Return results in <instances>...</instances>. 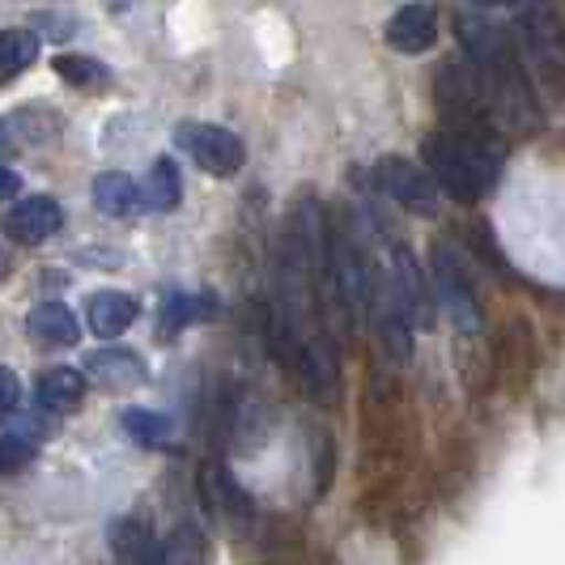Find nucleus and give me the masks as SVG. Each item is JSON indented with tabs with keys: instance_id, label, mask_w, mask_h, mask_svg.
I'll return each mask as SVG.
<instances>
[{
	"instance_id": "obj_20",
	"label": "nucleus",
	"mask_w": 565,
	"mask_h": 565,
	"mask_svg": "<svg viewBox=\"0 0 565 565\" xmlns=\"http://www.w3.org/2000/svg\"><path fill=\"white\" fill-rule=\"evenodd\" d=\"M111 548L128 562H162V548L153 544V532L141 519H119L111 523Z\"/></svg>"
},
{
	"instance_id": "obj_22",
	"label": "nucleus",
	"mask_w": 565,
	"mask_h": 565,
	"mask_svg": "<svg viewBox=\"0 0 565 565\" xmlns=\"http://www.w3.org/2000/svg\"><path fill=\"white\" fill-rule=\"evenodd\" d=\"M145 196H149V209H158V213L179 209V200H183V179H179V167H174L170 158L153 162L149 179H145Z\"/></svg>"
},
{
	"instance_id": "obj_9",
	"label": "nucleus",
	"mask_w": 565,
	"mask_h": 565,
	"mask_svg": "<svg viewBox=\"0 0 565 565\" xmlns=\"http://www.w3.org/2000/svg\"><path fill=\"white\" fill-rule=\"evenodd\" d=\"M434 39H438V4H429V0H408V4H399L396 13H392V22H387V43L404 52V56H422L434 47Z\"/></svg>"
},
{
	"instance_id": "obj_27",
	"label": "nucleus",
	"mask_w": 565,
	"mask_h": 565,
	"mask_svg": "<svg viewBox=\"0 0 565 565\" xmlns=\"http://www.w3.org/2000/svg\"><path fill=\"white\" fill-rule=\"evenodd\" d=\"M13 153V132H9V124L0 119V158H9Z\"/></svg>"
},
{
	"instance_id": "obj_7",
	"label": "nucleus",
	"mask_w": 565,
	"mask_h": 565,
	"mask_svg": "<svg viewBox=\"0 0 565 565\" xmlns=\"http://www.w3.org/2000/svg\"><path fill=\"white\" fill-rule=\"evenodd\" d=\"M519 43H523V52L536 60V64H544L548 73H562L565 68V26L557 22L553 9L527 4V9L519 13Z\"/></svg>"
},
{
	"instance_id": "obj_18",
	"label": "nucleus",
	"mask_w": 565,
	"mask_h": 565,
	"mask_svg": "<svg viewBox=\"0 0 565 565\" xmlns=\"http://www.w3.org/2000/svg\"><path fill=\"white\" fill-rule=\"evenodd\" d=\"M119 425H124V434L132 443H141L149 451H162V447L174 443V422L162 417V413H149V408H124Z\"/></svg>"
},
{
	"instance_id": "obj_17",
	"label": "nucleus",
	"mask_w": 565,
	"mask_h": 565,
	"mask_svg": "<svg viewBox=\"0 0 565 565\" xmlns=\"http://www.w3.org/2000/svg\"><path fill=\"white\" fill-rule=\"evenodd\" d=\"M209 315H213V302L204 294H179V289H170L167 298H162V315H158V337L174 340L192 319H209Z\"/></svg>"
},
{
	"instance_id": "obj_13",
	"label": "nucleus",
	"mask_w": 565,
	"mask_h": 565,
	"mask_svg": "<svg viewBox=\"0 0 565 565\" xmlns=\"http://www.w3.org/2000/svg\"><path fill=\"white\" fill-rule=\"evenodd\" d=\"M94 204L107 217H137V213L149 209V196H145V183H137L132 174L107 170V174L94 179Z\"/></svg>"
},
{
	"instance_id": "obj_23",
	"label": "nucleus",
	"mask_w": 565,
	"mask_h": 565,
	"mask_svg": "<svg viewBox=\"0 0 565 565\" xmlns=\"http://www.w3.org/2000/svg\"><path fill=\"white\" fill-rule=\"evenodd\" d=\"M26 463H34V443L22 434H0V477L22 472Z\"/></svg>"
},
{
	"instance_id": "obj_16",
	"label": "nucleus",
	"mask_w": 565,
	"mask_h": 565,
	"mask_svg": "<svg viewBox=\"0 0 565 565\" xmlns=\"http://www.w3.org/2000/svg\"><path fill=\"white\" fill-rule=\"evenodd\" d=\"M30 337H39L43 344H77L82 340V323H77V315L68 311L64 302H43V307H34L26 319Z\"/></svg>"
},
{
	"instance_id": "obj_19",
	"label": "nucleus",
	"mask_w": 565,
	"mask_h": 565,
	"mask_svg": "<svg viewBox=\"0 0 565 565\" xmlns=\"http://www.w3.org/2000/svg\"><path fill=\"white\" fill-rule=\"evenodd\" d=\"M39 56V34L30 30H0V85L22 77Z\"/></svg>"
},
{
	"instance_id": "obj_28",
	"label": "nucleus",
	"mask_w": 565,
	"mask_h": 565,
	"mask_svg": "<svg viewBox=\"0 0 565 565\" xmlns=\"http://www.w3.org/2000/svg\"><path fill=\"white\" fill-rule=\"evenodd\" d=\"M477 4H514V0H477Z\"/></svg>"
},
{
	"instance_id": "obj_8",
	"label": "nucleus",
	"mask_w": 565,
	"mask_h": 565,
	"mask_svg": "<svg viewBox=\"0 0 565 565\" xmlns=\"http://www.w3.org/2000/svg\"><path fill=\"white\" fill-rule=\"evenodd\" d=\"M438 103L447 115H481L489 111V89L477 60H455L438 77Z\"/></svg>"
},
{
	"instance_id": "obj_4",
	"label": "nucleus",
	"mask_w": 565,
	"mask_h": 565,
	"mask_svg": "<svg viewBox=\"0 0 565 565\" xmlns=\"http://www.w3.org/2000/svg\"><path fill=\"white\" fill-rule=\"evenodd\" d=\"M174 145H179L204 174H217V179L238 174L243 162H247L243 141H238L230 128H217V124H196V119H188V124L174 128Z\"/></svg>"
},
{
	"instance_id": "obj_1",
	"label": "nucleus",
	"mask_w": 565,
	"mask_h": 565,
	"mask_svg": "<svg viewBox=\"0 0 565 565\" xmlns=\"http://www.w3.org/2000/svg\"><path fill=\"white\" fill-rule=\"evenodd\" d=\"M459 39L468 47V56L481 64L484 89H489V107L507 128H536L540 124V103L532 94V82L523 73V64L514 56L510 39L498 26H489L484 18H459Z\"/></svg>"
},
{
	"instance_id": "obj_2",
	"label": "nucleus",
	"mask_w": 565,
	"mask_h": 565,
	"mask_svg": "<svg viewBox=\"0 0 565 565\" xmlns=\"http://www.w3.org/2000/svg\"><path fill=\"white\" fill-rule=\"evenodd\" d=\"M434 183L455 200H481L502 170V145L484 132H434L422 145Z\"/></svg>"
},
{
	"instance_id": "obj_5",
	"label": "nucleus",
	"mask_w": 565,
	"mask_h": 565,
	"mask_svg": "<svg viewBox=\"0 0 565 565\" xmlns=\"http://www.w3.org/2000/svg\"><path fill=\"white\" fill-rule=\"evenodd\" d=\"M374 179H379V188L396 200V204H404V209L425 213V217L438 213V183H434V174L417 170L413 162H404V158H396V153H387V158H379Z\"/></svg>"
},
{
	"instance_id": "obj_11",
	"label": "nucleus",
	"mask_w": 565,
	"mask_h": 565,
	"mask_svg": "<svg viewBox=\"0 0 565 565\" xmlns=\"http://www.w3.org/2000/svg\"><path fill=\"white\" fill-rule=\"evenodd\" d=\"M85 374L107 392H132L149 379V366L132 349H98L94 358H85Z\"/></svg>"
},
{
	"instance_id": "obj_3",
	"label": "nucleus",
	"mask_w": 565,
	"mask_h": 565,
	"mask_svg": "<svg viewBox=\"0 0 565 565\" xmlns=\"http://www.w3.org/2000/svg\"><path fill=\"white\" fill-rule=\"evenodd\" d=\"M429 277H434V289H438V307L451 315V323L463 332V337H477L484 328V311L481 298H477V285L468 277L463 259L451 243H434L429 247Z\"/></svg>"
},
{
	"instance_id": "obj_24",
	"label": "nucleus",
	"mask_w": 565,
	"mask_h": 565,
	"mask_svg": "<svg viewBox=\"0 0 565 565\" xmlns=\"http://www.w3.org/2000/svg\"><path fill=\"white\" fill-rule=\"evenodd\" d=\"M18 399H22V383H18V374L0 366V417H4V413H13V408H18Z\"/></svg>"
},
{
	"instance_id": "obj_15",
	"label": "nucleus",
	"mask_w": 565,
	"mask_h": 565,
	"mask_svg": "<svg viewBox=\"0 0 565 565\" xmlns=\"http://www.w3.org/2000/svg\"><path fill=\"white\" fill-rule=\"evenodd\" d=\"M39 404L47 413H77L85 404V374L73 366H56L39 379Z\"/></svg>"
},
{
	"instance_id": "obj_14",
	"label": "nucleus",
	"mask_w": 565,
	"mask_h": 565,
	"mask_svg": "<svg viewBox=\"0 0 565 565\" xmlns=\"http://www.w3.org/2000/svg\"><path fill=\"white\" fill-rule=\"evenodd\" d=\"M204 493H209V510L226 523L230 532L247 536V527H252V502H247V493L230 481L222 468H213V472L204 477Z\"/></svg>"
},
{
	"instance_id": "obj_21",
	"label": "nucleus",
	"mask_w": 565,
	"mask_h": 565,
	"mask_svg": "<svg viewBox=\"0 0 565 565\" xmlns=\"http://www.w3.org/2000/svg\"><path fill=\"white\" fill-rule=\"evenodd\" d=\"M56 77H64L82 94H103L111 85V68L94 56H56Z\"/></svg>"
},
{
	"instance_id": "obj_10",
	"label": "nucleus",
	"mask_w": 565,
	"mask_h": 565,
	"mask_svg": "<svg viewBox=\"0 0 565 565\" xmlns=\"http://www.w3.org/2000/svg\"><path fill=\"white\" fill-rule=\"evenodd\" d=\"M60 226H64V209L47 196L18 200V204L9 209V217H4V234H9L13 243H22V247L47 243L52 234H60Z\"/></svg>"
},
{
	"instance_id": "obj_25",
	"label": "nucleus",
	"mask_w": 565,
	"mask_h": 565,
	"mask_svg": "<svg viewBox=\"0 0 565 565\" xmlns=\"http://www.w3.org/2000/svg\"><path fill=\"white\" fill-rule=\"evenodd\" d=\"M9 434H22V438H43V434H47V425L39 422V417H13V422H9Z\"/></svg>"
},
{
	"instance_id": "obj_6",
	"label": "nucleus",
	"mask_w": 565,
	"mask_h": 565,
	"mask_svg": "<svg viewBox=\"0 0 565 565\" xmlns=\"http://www.w3.org/2000/svg\"><path fill=\"white\" fill-rule=\"evenodd\" d=\"M387 277L396 285L399 302H404V311L413 319V328H417V332H434V328H438V289L425 281L422 264L408 255V247H396Z\"/></svg>"
},
{
	"instance_id": "obj_12",
	"label": "nucleus",
	"mask_w": 565,
	"mask_h": 565,
	"mask_svg": "<svg viewBox=\"0 0 565 565\" xmlns=\"http://www.w3.org/2000/svg\"><path fill=\"white\" fill-rule=\"evenodd\" d=\"M137 298L132 294H119V289H98L89 302H85V319H89V332L103 340L124 337L137 319Z\"/></svg>"
},
{
	"instance_id": "obj_26",
	"label": "nucleus",
	"mask_w": 565,
	"mask_h": 565,
	"mask_svg": "<svg viewBox=\"0 0 565 565\" xmlns=\"http://www.w3.org/2000/svg\"><path fill=\"white\" fill-rule=\"evenodd\" d=\"M18 192H22V179H18L9 167H0V200L18 196Z\"/></svg>"
}]
</instances>
